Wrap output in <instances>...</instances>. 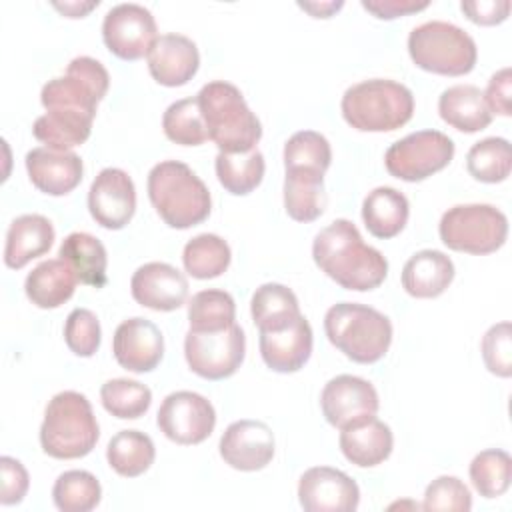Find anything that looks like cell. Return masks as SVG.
Returning a JSON list of instances; mask_svg holds the SVG:
<instances>
[{
	"label": "cell",
	"instance_id": "cell-1",
	"mask_svg": "<svg viewBox=\"0 0 512 512\" xmlns=\"http://www.w3.org/2000/svg\"><path fill=\"white\" fill-rule=\"evenodd\" d=\"M312 258L328 278L346 290H374L388 274L382 252L364 244L356 224L346 218L330 222L314 236Z\"/></svg>",
	"mask_w": 512,
	"mask_h": 512
},
{
	"label": "cell",
	"instance_id": "cell-2",
	"mask_svg": "<svg viewBox=\"0 0 512 512\" xmlns=\"http://www.w3.org/2000/svg\"><path fill=\"white\" fill-rule=\"evenodd\" d=\"M148 198L158 216L176 230L204 222L212 208L208 186L180 160H164L148 172Z\"/></svg>",
	"mask_w": 512,
	"mask_h": 512
},
{
	"label": "cell",
	"instance_id": "cell-3",
	"mask_svg": "<svg viewBox=\"0 0 512 512\" xmlns=\"http://www.w3.org/2000/svg\"><path fill=\"white\" fill-rule=\"evenodd\" d=\"M196 98L208 140H212L220 152L240 154L256 148L262 138V124L246 104L240 88L224 80H214L204 84Z\"/></svg>",
	"mask_w": 512,
	"mask_h": 512
},
{
	"label": "cell",
	"instance_id": "cell-4",
	"mask_svg": "<svg viewBox=\"0 0 512 512\" xmlns=\"http://www.w3.org/2000/svg\"><path fill=\"white\" fill-rule=\"evenodd\" d=\"M324 332L332 346L358 364L378 362L392 344L390 318L358 302L330 306L324 316Z\"/></svg>",
	"mask_w": 512,
	"mask_h": 512
},
{
	"label": "cell",
	"instance_id": "cell-5",
	"mask_svg": "<svg viewBox=\"0 0 512 512\" xmlns=\"http://www.w3.org/2000/svg\"><path fill=\"white\" fill-rule=\"evenodd\" d=\"M100 438L98 422L88 398L74 390L52 396L40 426L42 450L58 460H74L90 454Z\"/></svg>",
	"mask_w": 512,
	"mask_h": 512
},
{
	"label": "cell",
	"instance_id": "cell-6",
	"mask_svg": "<svg viewBox=\"0 0 512 512\" xmlns=\"http://www.w3.org/2000/svg\"><path fill=\"white\" fill-rule=\"evenodd\" d=\"M340 110L344 120L360 132H392L414 114V96L408 86L370 78L346 88Z\"/></svg>",
	"mask_w": 512,
	"mask_h": 512
},
{
	"label": "cell",
	"instance_id": "cell-7",
	"mask_svg": "<svg viewBox=\"0 0 512 512\" xmlns=\"http://www.w3.org/2000/svg\"><path fill=\"white\" fill-rule=\"evenodd\" d=\"M408 54L426 72L462 76L476 66L478 48L460 26L446 20H428L408 34Z\"/></svg>",
	"mask_w": 512,
	"mask_h": 512
},
{
	"label": "cell",
	"instance_id": "cell-8",
	"mask_svg": "<svg viewBox=\"0 0 512 512\" xmlns=\"http://www.w3.org/2000/svg\"><path fill=\"white\" fill-rule=\"evenodd\" d=\"M438 234L450 250L482 256L504 246L508 218L492 204H456L442 214Z\"/></svg>",
	"mask_w": 512,
	"mask_h": 512
},
{
	"label": "cell",
	"instance_id": "cell-9",
	"mask_svg": "<svg viewBox=\"0 0 512 512\" xmlns=\"http://www.w3.org/2000/svg\"><path fill=\"white\" fill-rule=\"evenodd\" d=\"M108 86L110 76L102 62L90 56H76L64 76H56L42 86L40 102L46 110H66L94 118Z\"/></svg>",
	"mask_w": 512,
	"mask_h": 512
},
{
	"label": "cell",
	"instance_id": "cell-10",
	"mask_svg": "<svg viewBox=\"0 0 512 512\" xmlns=\"http://www.w3.org/2000/svg\"><path fill=\"white\" fill-rule=\"evenodd\" d=\"M246 336L234 322L222 330H188L184 356L194 374L206 380H224L244 362Z\"/></svg>",
	"mask_w": 512,
	"mask_h": 512
},
{
	"label": "cell",
	"instance_id": "cell-11",
	"mask_svg": "<svg viewBox=\"0 0 512 512\" xmlns=\"http://www.w3.org/2000/svg\"><path fill=\"white\" fill-rule=\"evenodd\" d=\"M454 158V142L440 130H418L390 144L386 170L404 182H420L440 172Z\"/></svg>",
	"mask_w": 512,
	"mask_h": 512
},
{
	"label": "cell",
	"instance_id": "cell-12",
	"mask_svg": "<svg viewBox=\"0 0 512 512\" xmlns=\"http://www.w3.org/2000/svg\"><path fill=\"white\" fill-rule=\"evenodd\" d=\"M160 432L182 446L204 442L214 426L216 412L208 398L192 390H178L168 394L156 414Z\"/></svg>",
	"mask_w": 512,
	"mask_h": 512
},
{
	"label": "cell",
	"instance_id": "cell-13",
	"mask_svg": "<svg viewBox=\"0 0 512 512\" xmlns=\"http://www.w3.org/2000/svg\"><path fill=\"white\" fill-rule=\"evenodd\" d=\"M156 32L152 12L134 2L112 6L102 22V38L106 48L122 60H138L148 56L158 38Z\"/></svg>",
	"mask_w": 512,
	"mask_h": 512
},
{
	"label": "cell",
	"instance_id": "cell-14",
	"mask_svg": "<svg viewBox=\"0 0 512 512\" xmlns=\"http://www.w3.org/2000/svg\"><path fill=\"white\" fill-rule=\"evenodd\" d=\"M320 408L326 422L342 430L368 416H376L380 400L376 388L368 380L352 374H338L324 384Z\"/></svg>",
	"mask_w": 512,
	"mask_h": 512
},
{
	"label": "cell",
	"instance_id": "cell-15",
	"mask_svg": "<svg viewBox=\"0 0 512 512\" xmlns=\"http://www.w3.org/2000/svg\"><path fill=\"white\" fill-rule=\"evenodd\" d=\"M298 502L308 512H354L360 488L338 468L312 466L300 476Z\"/></svg>",
	"mask_w": 512,
	"mask_h": 512
},
{
	"label": "cell",
	"instance_id": "cell-16",
	"mask_svg": "<svg viewBox=\"0 0 512 512\" xmlns=\"http://www.w3.org/2000/svg\"><path fill=\"white\" fill-rule=\"evenodd\" d=\"M90 216L108 230L124 228L136 212V188L120 168H104L88 190Z\"/></svg>",
	"mask_w": 512,
	"mask_h": 512
},
{
	"label": "cell",
	"instance_id": "cell-17",
	"mask_svg": "<svg viewBox=\"0 0 512 512\" xmlns=\"http://www.w3.org/2000/svg\"><path fill=\"white\" fill-rule=\"evenodd\" d=\"M218 448L230 468L256 472L274 458V432L260 420H236L220 436Z\"/></svg>",
	"mask_w": 512,
	"mask_h": 512
},
{
	"label": "cell",
	"instance_id": "cell-18",
	"mask_svg": "<svg viewBox=\"0 0 512 512\" xmlns=\"http://www.w3.org/2000/svg\"><path fill=\"white\" fill-rule=\"evenodd\" d=\"M132 298L150 310L172 312L178 310L188 298V280L172 264L146 262L132 274Z\"/></svg>",
	"mask_w": 512,
	"mask_h": 512
},
{
	"label": "cell",
	"instance_id": "cell-19",
	"mask_svg": "<svg viewBox=\"0 0 512 512\" xmlns=\"http://www.w3.org/2000/svg\"><path fill=\"white\" fill-rule=\"evenodd\" d=\"M112 352L122 368L136 374L150 372L164 356V336L154 322L134 316L118 324Z\"/></svg>",
	"mask_w": 512,
	"mask_h": 512
},
{
	"label": "cell",
	"instance_id": "cell-20",
	"mask_svg": "<svg viewBox=\"0 0 512 512\" xmlns=\"http://www.w3.org/2000/svg\"><path fill=\"white\" fill-rule=\"evenodd\" d=\"M24 164L30 182L48 196H64L72 192L84 174L82 158L76 152L50 146L32 148L26 154Z\"/></svg>",
	"mask_w": 512,
	"mask_h": 512
},
{
	"label": "cell",
	"instance_id": "cell-21",
	"mask_svg": "<svg viewBox=\"0 0 512 512\" xmlns=\"http://www.w3.org/2000/svg\"><path fill=\"white\" fill-rule=\"evenodd\" d=\"M146 58L152 78L170 88L184 86L200 66V52L196 44L188 36L176 32L158 36Z\"/></svg>",
	"mask_w": 512,
	"mask_h": 512
},
{
	"label": "cell",
	"instance_id": "cell-22",
	"mask_svg": "<svg viewBox=\"0 0 512 512\" xmlns=\"http://www.w3.org/2000/svg\"><path fill=\"white\" fill-rule=\"evenodd\" d=\"M310 354L312 328L302 314L280 330L260 332V356L274 372H298L308 362Z\"/></svg>",
	"mask_w": 512,
	"mask_h": 512
},
{
	"label": "cell",
	"instance_id": "cell-23",
	"mask_svg": "<svg viewBox=\"0 0 512 512\" xmlns=\"http://www.w3.org/2000/svg\"><path fill=\"white\" fill-rule=\"evenodd\" d=\"M340 450L344 458L360 468L382 464L394 446V436L388 424L376 416H368L340 430Z\"/></svg>",
	"mask_w": 512,
	"mask_h": 512
},
{
	"label": "cell",
	"instance_id": "cell-24",
	"mask_svg": "<svg viewBox=\"0 0 512 512\" xmlns=\"http://www.w3.org/2000/svg\"><path fill=\"white\" fill-rule=\"evenodd\" d=\"M54 244V226L42 214L14 218L6 232L4 264L12 270L24 268L30 260L46 254Z\"/></svg>",
	"mask_w": 512,
	"mask_h": 512
},
{
	"label": "cell",
	"instance_id": "cell-25",
	"mask_svg": "<svg viewBox=\"0 0 512 512\" xmlns=\"http://www.w3.org/2000/svg\"><path fill=\"white\" fill-rule=\"evenodd\" d=\"M454 280V264L440 250H418L402 268V288L414 298H436Z\"/></svg>",
	"mask_w": 512,
	"mask_h": 512
},
{
	"label": "cell",
	"instance_id": "cell-26",
	"mask_svg": "<svg viewBox=\"0 0 512 512\" xmlns=\"http://www.w3.org/2000/svg\"><path fill=\"white\" fill-rule=\"evenodd\" d=\"M440 118L466 134L480 132L490 126L492 114L484 102V94L474 84H454L438 98Z\"/></svg>",
	"mask_w": 512,
	"mask_h": 512
},
{
	"label": "cell",
	"instance_id": "cell-27",
	"mask_svg": "<svg viewBox=\"0 0 512 512\" xmlns=\"http://www.w3.org/2000/svg\"><path fill=\"white\" fill-rule=\"evenodd\" d=\"M76 274L62 258H48L28 272L24 292L38 308H58L68 302L76 290Z\"/></svg>",
	"mask_w": 512,
	"mask_h": 512
},
{
	"label": "cell",
	"instance_id": "cell-28",
	"mask_svg": "<svg viewBox=\"0 0 512 512\" xmlns=\"http://www.w3.org/2000/svg\"><path fill=\"white\" fill-rule=\"evenodd\" d=\"M408 214V198L392 186L374 188L362 202V220L368 232L382 240L400 234L408 222Z\"/></svg>",
	"mask_w": 512,
	"mask_h": 512
},
{
	"label": "cell",
	"instance_id": "cell-29",
	"mask_svg": "<svg viewBox=\"0 0 512 512\" xmlns=\"http://www.w3.org/2000/svg\"><path fill=\"white\" fill-rule=\"evenodd\" d=\"M58 256L72 268L78 282L102 288L108 282V256L104 244L88 232L68 234L58 250Z\"/></svg>",
	"mask_w": 512,
	"mask_h": 512
},
{
	"label": "cell",
	"instance_id": "cell-30",
	"mask_svg": "<svg viewBox=\"0 0 512 512\" xmlns=\"http://www.w3.org/2000/svg\"><path fill=\"white\" fill-rule=\"evenodd\" d=\"M328 196L324 190V174L314 170H286L284 176V208L296 222H312L322 216Z\"/></svg>",
	"mask_w": 512,
	"mask_h": 512
},
{
	"label": "cell",
	"instance_id": "cell-31",
	"mask_svg": "<svg viewBox=\"0 0 512 512\" xmlns=\"http://www.w3.org/2000/svg\"><path fill=\"white\" fill-rule=\"evenodd\" d=\"M250 314L258 332H266L288 326L302 312L296 294L288 286L278 282H266L258 286L252 294Z\"/></svg>",
	"mask_w": 512,
	"mask_h": 512
},
{
	"label": "cell",
	"instance_id": "cell-32",
	"mask_svg": "<svg viewBox=\"0 0 512 512\" xmlns=\"http://www.w3.org/2000/svg\"><path fill=\"white\" fill-rule=\"evenodd\" d=\"M92 116L66 112V110H46V114L38 116L32 126V134L36 140L44 142L50 148L70 150L88 140L92 132Z\"/></svg>",
	"mask_w": 512,
	"mask_h": 512
},
{
	"label": "cell",
	"instance_id": "cell-33",
	"mask_svg": "<svg viewBox=\"0 0 512 512\" xmlns=\"http://www.w3.org/2000/svg\"><path fill=\"white\" fill-rule=\"evenodd\" d=\"M154 456L156 448L152 438L140 430L116 432L106 448V460L110 468L124 478H136L144 474L152 466Z\"/></svg>",
	"mask_w": 512,
	"mask_h": 512
},
{
	"label": "cell",
	"instance_id": "cell-34",
	"mask_svg": "<svg viewBox=\"0 0 512 512\" xmlns=\"http://www.w3.org/2000/svg\"><path fill=\"white\" fill-rule=\"evenodd\" d=\"M232 252L224 238L218 234H198L186 242L182 250L184 270L198 280H210L226 272Z\"/></svg>",
	"mask_w": 512,
	"mask_h": 512
},
{
	"label": "cell",
	"instance_id": "cell-35",
	"mask_svg": "<svg viewBox=\"0 0 512 512\" xmlns=\"http://www.w3.org/2000/svg\"><path fill=\"white\" fill-rule=\"evenodd\" d=\"M218 182L234 196L250 194L264 178V156L258 148L240 154L218 152L214 160Z\"/></svg>",
	"mask_w": 512,
	"mask_h": 512
},
{
	"label": "cell",
	"instance_id": "cell-36",
	"mask_svg": "<svg viewBox=\"0 0 512 512\" xmlns=\"http://www.w3.org/2000/svg\"><path fill=\"white\" fill-rule=\"evenodd\" d=\"M466 168L472 178L486 184L506 180L512 170L510 142L500 136H490L472 144L466 154Z\"/></svg>",
	"mask_w": 512,
	"mask_h": 512
},
{
	"label": "cell",
	"instance_id": "cell-37",
	"mask_svg": "<svg viewBox=\"0 0 512 512\" xmlns=\"http://www.w3.org/2000/svg\"><path fill=\"white\" fill-rule=\"evenodd\" d=\"M100 498V482L86 470L62 472L52 488V500L62 512H90L100 504Z\"/></svg>",
	"mask_w": 512,
	"mask_h": 512
},
{
	"label": "cell",
	"instance_id": "cell-38",
	"mask_svg": "<svg viewBox=\"0 0 512 512\" xmlns=\"http://www.w3.org/2000/svg\"><path fill=\"white\" fill-rule=\"evenodd\" d=\"M100 400L108 414L120 420H136L148 412L152 404V392L138 380L112 378L102 384Z\"/></svg>",
	"mask_w": 512,
	"mask_h": 512
},
{
	"label": "cell",
	"instance_id": "cell-39",
	"mask_svg": "<svg viewBox=\"0 0 512 512\" xmlns=\"http://www.w3.org/2000/svg\"><path fill=\"white\" fill-rule=\"evenodd\" d=\"M470 480L484 498L502 496L512 480V458L506 450L488 448L478 452L470 462Z\"/></svg>",
	"mask_w": 512,
	"mask_h": 512
},
{
	"label": "cell",
	"instance_id": "cell-40",
	"mask_svg": "<svg viewBox=\"0 0 512 512\" xmlns=\"http://www.w3.org/2000/svg\"><path fill=\"white\" fill-rule=\"evenodd\" d=\"M162 130L168 140L180 146H200L208 140V130L200 114L198 98L172 102L162 116Z\"/></svg>",
	"mask_w": 512,
	"mask_h": 512
},
{
	"label": "cell",
	"instance_id": "cell-41",
	"mask_svg": "<svg viewBox=\"0 0 512 512\" xmlns=\"http://www.w3.org/2000/svg\"><path fill=\"white\" fill-rule=\"evenodd\" d=\"M236 304L224 290H200L188 300V322L192 330H222L234 324Z\"/></svg>",
	"mask_w": 512,
	"mask_h": 512
},
{
	"label": "cell",
	"instance_id": "cell-42",
	"mask_svg": "<svg viewBox=\"0 0 512 512\" xmlns=\"http://www.w3.org/2000/svg\"><path fill=\"white\" fill-rule=\"evenodd\" d=\"M330 162V142L320 132L300 130L284 144V170H314L324 174Z\"/></svg>",
	"mask_w": 512,
	"mask_h": 512
},
{
	"label": "cell",
	"instance_id": "cell-43",
	"mask_svg": "<svg viewBox=\"0 0 512 512\" xmlns=\"http://www.w3.org/2000/svg\"><path fill=\"white\" fill-rule=\"evenodd\" d=\"M100 322L88 308H74L64 324L66 346L82 358H90L100 348Z\"/></svg>",
	"mask_w": 512,
	"mask_h": 512
},
{
	"label": "cell",
	"instance_id": "cell-44",
	"mask_svg": "<svg viewBox=\"0 0 512 512\" xmlns=\"http://www.w3.org/2000/svg\"><path fill=\"white\" fill-rule=\"evenodd\" d=\"M472 508V494L466 484L456 476H438L426 486L422 510H448L468 512Z\"/></svg>",
	"mask_w": 512,
	"mask_h": 512
},
{
	"label": "cell",
	"instance_id": "cell-45",
	"mask_svg": "<svg viewBox=\"0 0 512 512\" xmlns=\"http://www.w3.org/2000/svg\"><path fill=\"white\" fill-rule=\"evenodd\" d=\"M480 350L484 364L492 374L500 378L512 376V326L508 320L498 322L486 330Z\"/></svg>",
	"mask_w": 512,
	"mask_h": 512
},
{
	"label": "cell",
	"instance_id": "cell-46",
	"mask_svg": "<svg viewBox=\"0 0 512 512\" xmlns=\"http://www.w3.org/2000/svg\"><path fill=\"white\" fill-rule=\"evenodd\" d=\"M0 470H2V492H0V502L4 506L20 504L28 492L30 478L26 468L22 466L20 460L12 456H2L0 458Z\"/></svg>",
	"mask_w": 512,
	"mask_h": 512
},
{
	"label": "cell",
	"instance_id": "cell-47",
	"mask_svg": "<svg viewBox=\"0 0 512 512\" xmlns=\"http://www.w3.org/2000/svg\"><path fill=\"white\" fill-rule=\"evenodd\" d=\"M510 90H512V70L506 66L490 76L486 92H482L490 114H500V116L512 114L510 112Z\"/></svg>",
	"mask_w": 512,
	"mask_h": 512
},
{
	"label": "cell",
	"instance_id": "cell-48",
	"mask_svg": "<svg viewBox=\"0 0 512 512\" xmlns=\"http://www.w3.org/2000/svg\"><path fill=\"white\" fill-rule=\"evenodd\" d=\"M508 0H476V2H460L462 12L468 20L482 26H494L508 18L510 14Z\"/></svg>",
	"mask_w": 512,
	"mask_h": 512
},
{
	"label": "cell",
	"instance_id": "cell-49",
	"mask_svg": "<svg viewBox=\"0 0 512 512\" xmlns=\"http://www.w3.org/2000/svg\"><path fill=\"white\" fill-rule=\"evenodd\" d=\"M430 2H416V0H362V8L374 14L380 20H392L398 16L414 14L428 8Z\"/></svg>",
	"mask_w": 512,
	"mask_h": 512
},
{
	"label": "cell",
	"instance_id": "cell-50",
	"mask_svg": "<svg viewBox=\"0 0 512 512\" xmlns=\"http://www.w3.org/2000/svg\"><path fill=\"white\" fill-rule=\"evenodd\" d=\"M100 2L98 0H92V2H52V6L56 10H60L64 16L68 18H82L86 16L92 8H96Z\"/></svg>",
	"mask_w": 512,
	"mask_h": 512
},
{
	"label": "cell",
	"instance_id": "cell-51",
	"mask_svg": "<svg viewBox=\"0 0 512 512\" xmlns=\"http://www.w3.org/2000/svg\"><path fill=\"white\" fill-rule=\"evenodd\" d=\"M298 6L306 12H310L314 18H330L334 12H338L344 2H298Z\"/></svg>",
	"mask_w": 512,
	"mask_h": 512
}]
</instances>
